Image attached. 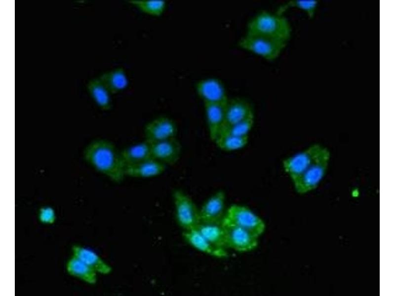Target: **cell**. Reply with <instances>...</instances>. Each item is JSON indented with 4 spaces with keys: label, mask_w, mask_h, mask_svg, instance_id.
I'll list each match as a JSON object with an SVG mask.
<instances>
[{
    "label": "cell",
    "mask_w": 395,
    "mask_h": 296,
    "mask_svg": "<svg viewBox=\"0 0 395 296\" xmlns=\"http://www.w3.org/2000/svg\"><path fill=\"white\" fill-rule=\"evenodd\" d=\"M83 158L95 171L115 183L126 177L120 150L109 140L97 139L90 142L84 148Z\"/></svg>",
    "instance_id": "cell-1"
},
{
    "label": "cell",
    "mask_w": 395,
    "mask_h": 296,
    "mask_svg": "<svg viewBox=\"0 0 395 296\" xmlns=\"http://www.w3.org/2000/svg\"><path fill=\"white\" fill-rule=\"evenodd\" d=\"M246 33L287 42L291 36V28L289 22L282 15L262 11L248 22Z\"/></svg>",
    "instance_id": "cell-2"
},
{
    "label": "cell",
    "mask_w": 395,
    "mask_h": 296,
    "mask_svg": "<svg viewBox=\"0 0 395 296\" xmlns=\"http://www.w3.org/2000/svg\"><path fill=\"white\" fill-rule=\"evenodd\" d=\"M328 156L330 153L327 148L315 144L285 159L282 166L292 181L316 162Z\"/></svg>",
    "instance_id": "cell-3"
},
{
    "label": "cell",
    "mask_w": 395,
    "mask_h": 296,
    "mask_svg": "<svg viewBox=\"0 0 395 296\" xmlns=\"http://www.w3.org/2000/svg\"><path fill=\"white\" fill-rule=\"evenodd\" d=\"M238 45L242 49L266 60L273 61L279 56L284 49L286 42L262 35L246 33L240 39Z\"/></svg>",
    "instance_id": "cell-4"
},
{
    "label": "cell",
    "mask_w": 395,
    "mask_h": 296,
    "mask_svg": "<svg viewBox=\"0 0 395 296\" xmlns=\"http://www.w3.org/2000/svg\"><path fill=\"white\" fill-rule=\"evenodd\" d=\"M222 223L239 227L258 237L264 233L266 228L261 218L248 207L238 204H233L228 209Z\"/></svg>",
    "instance_id": "cell-5"
},
{
    "label": "cell",
    "mask_w": 395,
    "mask_h": 296,
    "mask_svg": "<svg viewBox=\"0 0 395 296\" xmlns=\"http://www.w3.org/2000/svg\"><path fill=\"white\" fill-rule=\"evenodd\" d=\"M177 223L184 230L196 228L199 224V209L183 190L176 189L172 193Z\"/></svg>",
    "instance_id": "cell-6"
},
{
    "label": "cell",
    "mask_w": 395,
    "mask_h": 296,
    "mask_svg": "<svg viewBox=\"0 0 395 296\" xmlns=\"http://www.w3.org/2000/svg\"><path fill=\"white\" fill-rule=\"evenodd\" d=\"M330 156L319 160L293 180L296 191L304 194L316 188L326 172Z\"/></svg>",
    "instance_id": "cell-7"
},
{
    "label": "cell",
    "mask_w": 395,
    "mask_h": 296,
    "mask_svg": "<svg viewBox=\"0 0 395 296\" xmlns=\"http://www.w3.org/2000/svg\"><path fill=\"white\" fill-rule=\"evenodd\" d=\"M222 224L225 230L227 248L239 252H247L254 250L257 247L258 237L239 227Z\"/></svg>",
    "instance_id": "cell-8"
},
{
    "label": "cell",
    "mask_w": 395,
    "mask_h": 296,
    "mask_svg": "<svg viewBox=\"0 0 395 296\" xmlns=\"http://www.w3.org/2000/svg\"><path fill=\"white\" fill-rule=\"evenodd\" d=\"M177 133V126L174 120L163 115L152 119L144 128L145 140L150 143L176 137Z\"/></svg>",
    "instance_id": "cell-9"
},
{
    "label": "cell",
    "mask_w": 395,
    "mask_h": 296,
    "mask_svg": "<svg viewBox=\"0 0 395 296\" xmlns=\"http://www.w3.org/2000/svg\"><path fill=\"white\" fill-rule=\"evenodd\" d=\"M152 157L166 166L172 165L179 160L181 146L176 137L150 143Z\"/></svg>",
    "instance_id": "cell-10"
},
{
    "label": "cell",
    "mask_w": 395,
    "mask_h": 296,
    "mask_svg": "<svg viewBox=\"0 0 395 296\" xmlns=\"http://www.w3.org/2000/svg\"><path fill=\"white\" fill-rule=\"evenodd\" d=\"M225 194L220 190L210 197L199 209L200 222L221 223L225 211Z\"/></svg>",
    "instance_id": "cell-11"
},
{
    "label": "cell",
    "mask_w": 395,
    "mask_h": 296,
    "mask_svg": "<svg viewBox=\"0 0 395 296\" xmlns=\"http://www.w3.org/2000/svg\"><path fill=\"white\" fill-rule=\"evenodd\" d=\"M196 88L203 103H225L229 99L223 84L217 78L202 79L197 83Z\"/></svg>",
    "instance_id": "cell-12"
},
{
    "label": "cell",
    "mask_w": 395,
    "mask_h": 296,
    "mask_svg": "<svg viewBox=\"0 0 395 296\" xmlns=\"http://www.w3.org/2000/svg\"><path fill=\"white\" fill-rule=\"evenodd\" d=\"M203 103L209 138L214 142L225 125L226 103Z\"/></svg>",
    "instance_id": "cell-13"
},
{
    "label": "cell",
    "mask_w": 395,
    "mask_h": 296,
    "mask_svg": "<svg viewBox=\"0 0 395 296\" xmlns=\"http://www.w3.org/2000/svg\"><path fill=\"white\" fill-rule=\"evenodd\" d=\"M183 236L185 240L195 249L217 258L228 257L226 249L217 246L205 238L196 229L184 230Z\"/></svg>",
    "instance_id": "cell-14"
},
{
    "label": "cell",
    "mask_w": 395,
    "mask_h": 296,
    "mask_svg": "<svg viewBox=\"0 0 395 296\" xmlns=\"http://www.w3.org/2000/svg\"><path fill=\"white\" fill-rule=\"evenodd\" d=\"M166 166L151 158L140 162L126 166L125 176L133 178L147 179L158 177L165 170Z\"/></svg>",
    "instance_id": "cell-15"
},
{
    "label": "cell",
    "mask_w": 395,
    "mask_h": 296,
    "mask_svg": "<svg viewBox=\"0 0 395 296\" xmlns=\"http://www.w3.org/2000/svg\"><path fill=\"white\" fill-rule=\"evenodd\" d=\"M252 115L254 111L249 102L240 98L228 99L225 105L224 126L236 123Z\"/></svg>",
    "instance_id": "cell-16"
},
{
    "label": "cell",
    "mask_w": 395,
    "mask_h": 296,
    "mask_svg": "<svg viewBox=\"0 0 395 296\" xmlns=\"http://www.w3.org/2000/svg\"><path fill=\"white\" fill-rule=\"evenodd\" d=\"M73 255L83 261L97 273L108 275L112 271V267L94 251L80 245L72 247Z\"/></svg>",
    "instance_id": "cell-17"
},
{
    "label": "cell",
    "mask_w": 395,
    "mask_h": 296,
    "mask_svg": "<svg viewBox=\"0 0 395 296\" xmlns=\"http://www.w3.org/2000/svg\"><path fill=\"white\" fill-rule=\"evenodd\" d=\"M120 154L125 167L152 158L150 144L145 140L121 150Z\"/></svg>",
    "instance_id": "cell-18"
},
{
    "label": "cell",
    "mask_w": 395,
    "mask_h": 296,
    "mask_svg": "<svg viewBox=\"0 0 395 296\" xmlns=\"http://www.w3.org/2000/svg\"><path fill=\"white\" fill-rule=\"evenodd\" d=\"M67 273L86 283L94 285L97 282V272L79 259L72 256L68 260Z\"/></svg>",
    "instance_id": "cell-19"
},
{
    "label": "cell",
    "mask_w": 395,
    "mask_h": 296,
    "mask_svg": "<svg viewBox=\"0 0 395 296\" xmlns=\"http://www.w3.org/2000/svg\"><path fill=\"white\" fill-rule=\"evenodd\" d=\"M98 78L112 94L121 91L128 85L127 76L122 68H118L104 73Z\"/></svg>",
    "instance_id": "cell-20"
},
{
    "label": "cell",
    "mask_w": 395,
    "mask_h": 296,
    "mask_svg": "<svg viewBox=\"0 0 395 296\" xmlns=\"http://www.w3.org/2000/svg\"><path fill=\"white\" fill-rule=\"evenodd\" d=\"M196 229L214 245L224 249L227 248L222 222H200Z\"/></svg>",
    "instance_id": "cell-21"
},
{
    "label": "cell",
    "mask_w": 395,
    "mask_h": 296,
    "mask_svg": "<svg viewBox=\"0 0 395 296\" xmlns=\"http://www.w3.org/2000/svg\"><path fill=\"white\" fill-rule=\"evenodd\" d=\"M87 87L92 99L102 110L107 111L111 109V93L98 77L90 80Z\"/></svg>",
    "instance_id": "cell-22"
},
{
    "label": "cell",
    "mask_w": 395,
    "mask_h": 296,
    "mask_svg": "<svg viewBox=\"0 0 395 296\" xmlns=\"http://www.w3.org/2000/svg\"><path fill=\"white\" fill-rule=\"evenodd\" d=\"M249 136H237L221 133L214 142L220 149L225 151H234L244 148L247 144Z\"/></svg>",
    "instance_id": "cell-23"
},
{
    "label": "cell",
    "mask_w": 395,
    "mask_h": 296,
    "mask_svg": "<svg viewBox=\"0 0 395 296\" xmlns=\"http://www.w3.org/2000/svg\"><path fill=\"white\" fill-rule=\"evenodd\" d=\"M127 1L143 12L154 16L161 15L166 6V2L163 0H130Z\"/></svg>",
    "instance_id": "cell-24"
},
{
    "label": "cell",
    "mask_w": 395,
    "mask_h": 296,
    "mask_svg": "<svg viewBox=\"0 0 395 296\" xmlns=\"http://www.w3.org/2000/svg\"><path fill=\"white\" fill-rule=\"evenodd\" d=\"M318 5L316 0H294L287 2L281 6L276 13L282 15V13L289 8H296L305 12L309 18H313Z\"/></svg>",
    "instance_id": "cell-25"
},
{
    "label": "cell",
    "mask_w": 395,
    "mask_h": 296,
    "mask_svg": "<svg viewBox=\"0 0 395 296\" xmlns=\"http://www.w3.org/2000/svg\"><path fill=\"white\" fill-rule=\"evenodd\" d=\"M254 123V115L236 123L225 126L220 134L224 133L237 136H249Z\"/></svg>",
    "instance_id": "cell-26"
},
{
    "label": "cell",
    "mask_w": 395,
    "mask_h": 296,
    "mask_svg": "<svg viewBox=\"0 0 395 296\" xmlns=\"http://www.w3.org/2000/svg\"><path fill=\"white\" fill-rule=\"evenodd\" d=\"M55 210L50 206L41 207L39 211V219L40 222L46 224H51L56 221Z\"/></svg>",
    "instance_id": "cell-27"
}]
</instances>
